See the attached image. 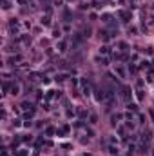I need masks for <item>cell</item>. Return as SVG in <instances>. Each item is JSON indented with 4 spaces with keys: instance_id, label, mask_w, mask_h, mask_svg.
Wrapping results in <instances>:
<instances>
[{
    "instance_id": "obj_1",
    "label": "cell",
    "mask_w": 154,
    "mask_h": 156,
    "mask_svg": "<svg viewBox=\"0 0 154 156\" xmlns=\"http://www.w3.org/2000/svg\"><path fill=\"white\" fill-rule=\"evenodd\" d=\"M114 102H116V94L112 93V89H103V98H102V104H103L107 109H111V107L114 105Z\"/></svg>"
},
{
    "instance_id": "obj_2",
    "label": "cell",
    "mask_w": 154,
    "mask_h": 156,
    "mask_svg": "<svg viewBox=\"0 0 154 156\" xmlns=\"http://www.w3.org/2000/svg\"><path fill=\"white\" fill-rule=\"evenodd\" d=\"M116 33H118V31H109V29H100V31H98V35H100V38H102V42H109Z\"/></svg>"
},
{
    "instance_id": "obj_3",
    "label": "cell",
    "mask_w": 154,
    "mask_h": 156,
    "mask_svg": "<svg viewBox=\"0 0 154 156\" xmlns=\"http://www.w3.org/2000/svg\"><path fill=\"white\" fill-rule=\"evenodd\" d=\"M80 85H82V93H84L85 96H89V94H91V85H89V80H87L85 76L80 80Z\"/></svg>"
},
{
    "instance_id": "obj_4",
    "label": "cell",
    "mask_w": 154,
    "mask_h": 156,
    "mask_svg": "<svg viewBox=\"0 0 154 156\" xmlns=\"http://www.w3.org/2000/svg\"><path fill=\"white\" fill-rule=\"evenodd\" d=\"M84 35L82 33H74L73 35V47H78V46H82V42H84Z\"/></svg>"
},
{
    "instance_id": "obj_5",
    "label": "cell",
    "mask_w": 154,
    "mask_h": 156,
    "mask_svg": "<svg viewBox=\"0 0 154 156\" xmlns=\"http://www.w3.org/2000/svg\"><path fill=\"white\" fill-rule=\"evenodd\" d=\"M118 16L122 18V22H129L131 20V11H127V9H122V11H118Z\"/></svg>"
},
{
    "instance_id": "obj_6",
    "label": "cell",
    "mask_w": 154,
    "mask_h": 156,
    "mask_svg": "<svg viewBox=\"0 0 154 156\" xmlns=\"http://www.w3.org/2000/svg\"><path fill=\"white\" fill-rule=\"evenodd\" d=\"M120 96L123 100H129V96H131V89L125 87V85H120Z\"/></svg>"
},
{
    "instance_id": "obj_7",
    "label": "cell",
    "mask_w": 154,
    "mask_h": 156,
    "mask_svg": "<svg viewBox=\"0 0 154 156\" xmlns=\"http://www.w3.org/2000/svg\"><path fill=\"white\" fill-rule=\"evenodd\" d=\"M114 73H116L120 78H125V76H127V71H125V67H123V65H120V64H116V67H114Z\"/></svg>"
},
{
    "instance_id": "obj_8",
    "label": "cell",
    "mask_w": 154,
    "mask_h": 156,
    "mask_svg": "<svg viewBox=\"0 0 154 156\" xmlns=\"http://www.w3.org/2000/svg\"><path fill=\"white\" fill-rule=\"evenodd\" d=\"M76 114H78V118H80V120H85L87 116H89V111L84 109V107H78V109H76Z\"/></svg>"
},
{
    "instance_id": "obj_9",
    "label": "cell",
    "mask_w": 154,
    "mask_h": 156,
    "mask_svg": "<svg viewBox=\"0 0 154 156\" xmlns=\"http://www.w3.org/2000/svg\"><path fill=\"white\" fill-rule=\"evenodd\" d=\"M69 131H71V125H69V124H65V125H62L58 131H56V132H58V136H67V134H69Z\"/></svg>"
},
{
    "instance_id": "obj_10",
    "label": "cell",
    "mask_w": 154,
    "mask_h": 156,
    "mask_svg": "<svg viewBox=\"0 0 154 156\" xmlns=\"http://www.w3.org/2000/svg\"><path fill=\"white\" fill-rule=\"evenodd\" d=\"M18 27H20V22H18L16 18H11V20H9V29L16 33V31H18Z\"/></svg>"
},
{
    "instance_id": "obj_11",
    "label": "cell",
    "mask_w": 154,
    "mask_h": 156,
    "mask_svg": "<svg viewBox=\"0 0 154 156\" xmlns=\"http://www.w3.org/2000/svg\"><path fill=\"white\" fill-rule=\"evenodd\" d=\"M53 98H60V91H47L45 100H53Z\"/></svg>"
},
{
    "instance_id": "obj_12",
    "label": "cell",
    "mask_w": 154,
    "mask_h": 156,
    "mask_svg": "<svg viewBox=\"0 0 154 156\" xmlns=\"http://www.w3.org/2000/svg\"><path fill=\"white\" fill-rule=\"evenodd\" d=\"M67 78H69L67 73H58V74L54 76V80H56V82H64V80H67Z\"/></svg>"
},
{
    "instance_id": "obj_13",
    "label": "cell",
    "mask_w": 154,
    "mask_h": 156,
    "mask_svg": "<svg viewBox=\"0 0 154 156\" xmlns=\"http://www.w3.org/2000/svg\"><path fill=\"white\" fill-rule=\"evenodd\" d=\"M56 49H58L60 53H64V51L67 49V42H65V40H60L58 44H56Z\"/></svg>"
},
{
    "instance_id": "obj_14",
    "label": "cell",
    "mask_w": 154,
    "mask_h": 156,
    "mask_svg": "<svg viewBox=\"0 0 154 156\" xmlns=\"http://www.w3.org/2000/svg\"><path fill=\"white\" fill-rule=\"evenodd\" d=\"M18 62H22V56H20V54H15V56L9 58V64H11V65H15V64H18Z\"/></svg>"
},
{
    "instance_id": "obj_15",
    "label": "cell",
    "mask_w": 154,
    "mask_h": 156,
    "mask_svg": "<svg viewBox=\"0 0 154 156\" xmlns=\"http://www.w3.org/2000/svg\"><path fill=\"white\" fill-rule=\"evenodd\" d=\"M122 118H123L122 114H112V116H111V124H112V125H116V124H118Z\"/></svg>"
},
{
    "instance_id": "obj_16",
    "label": "cell",
    "mask_w": 154,
    "mask_h": 156,
    "mask_svg": "<svg viewBox=\"0 0 154 156\" xmlns=\"http://www.w3.org/2000/svg\"><path fill=\"white\" fill-rule=\"evenodd\" d=\"M40 24H42V26H51V16H49V15L42 16V18H40Z\"/></svg>"
},
{
    "instance_id": "obj_17",
    "label": "cell",
    "mask_w": 154,
    "mask_h": 156,
    "mask_svg": "<svg viewBox=\"0 0 154 156\" xmlns=\"http://www.w3.org/2000/svg\"><path fill=\"white\" fill-rule=\"evenodd\" d=\"M11 94H20V85L18 84H11Z\"/></svg>"
},
{
    "instance_id": "obj_18",
    "label": "cell",
    "mask_w": 154,
    "mask_h": 156,
    "mask_svg": "<svg viewBox=\"0 0 154 156\" xmlns=\"http://www.w3.org/2000/svg\"><path fill=\"white\" fill-rule=\"evenodd\" d=\"M109 53H111V47H109V46H102V47H100V54L105 56V54H109Z\"/></svg>"
},
{
    "instance_id": "obj_19",
    "label": "cell",
    "mask_w": 154,
    "mask_h": 156,
    "mask_svg": "<svg viewBox=\"0 0 154 156\" xmlns=\"http://www.w3.org/2000/svg\"><path fill=\"white\" fill-rule=\"evenodd\" d=\"M109 152H111L112 156H116V154H118V145H111V143H109Z\"/></svg>"
},
{
    "instance_id": "obj_20",
    "label": "cell",
    "mask_w": 154,
    "mask_h": 156,
    "mask_svg": "<svg viewBox=\"0 0 154 156\" xmlns=\"http://www.w3.org/2000/svg\"><path fill=\"white\" fill-rule=\"evenodd\" d=\"M91 6H92V7H94V9H100V7H102V6H103V4H102V2H100V0H92V2H91Z\"/></svg>"
},
{
    "instance_id": "obj_21",
    "label": "cell",
    "mask_w": 154,
    "mask_h": 156,
    "mask_svg": "<svg viewBox=\"0 0 154 156\" xmlns=\"http://www.w3.org/2000/svg\"><path fill=\"white\" fill-rule=\"evenodd\" d=\"M89 124H98V116H96V114H89Z\"/></svg>"
},
{
    "instance_id": "obj_22",
    "label": "cell",
    "mask_w": 154,
    "mask_h": 156,
    "mask_svg": "<svg viewBox=\"0 0 154 156\" xmlns=\"http://www.w3.org/2000/svg\"><path fill=\"white\" fill-rule=\"evenodd\" d=\"M140 67H141V69H143V67H145V69H150V62H149V60H141V62H140Z\"/></svg>"
},
{
    "instance_id": "obj_23",
    "label": "cell",
    "mask_w": 154,
    "mask_h": 156,
    "mask_svg": "<svg viewBox=\"0 0 154 156\" xmlns=\"http://www.w3.org/2000/svg\"><path fill=\"white\" fill-rule=\"evenodd\" d=\"M96 62H102V65H107V64H109V60H107L105 56H102V58H100V56H96Z\"/></svg>"
},
{
    "instance_id": "obj_24",
    "label": "cell",
    "mask_w": 154,
    "mask_h": 156,
    "mask_svg": "<svg viewBox=\"0 0 154 156\" xmlns=\"http://www.w3.org/2000/svg\"><path fill=\"white\" fill-rule=\"evenodd\" d=\"M136 98H138L140 102H141V100L145 98V96H143V91H141V89H138V91H136Z\"/></svg>"
},
{
    "instance_id": "obj_25",
    "label": "cell",
    "mask_w": 154,
    "mask_h": 156,
    "mask_svg": "<svg viewBox=\"0 0 154 156\" xmlns=\"http://www.w3.org/2000/svg\"><path fill=\"white\" fill-rule=\"evenodd\" d=\"M109 143H111V145H118V138H116V136H111V138H109Z\"/></svg>"
},
{
    "instance_id": "obj_26",
    "label": "cell",
    "mask_w": 154,
    "mask_h": 156,
    "mask_svg": "<svg viewBox=\"0 0 154 156\" xmlns=\"http://www.w3.org/2000/svg\"><path fill=\"white\" fill-rule=\"evenodd\" d=\"M54 134V127H47L45 129V136H53Z\"/></svg>"
},
{
    "instance_id": "obj_27",
    "label": "cell",
    "mask_w": 154,
    "mask_h": 156,
    "mask_svg": "<svg viewBox=\"0 0 154 156\" xmlns=\"http://www.w3.org/2000/svg\"><path fill=\"white\" fill-rule=\"evenodd\" d=\"M127 109L129 111H138V105L136 104H127Z\"/></svg>"
},
{
    "instance_id": "obj_28",
    "label": "cell",
    "mask_w": 154,
    "mask_h": 156,
    "mask_svg": "<svg viewBox=\"0 0 154 156\" xmlns=\"http://www.w3.org/2000/svg\"><path fill=\"white\" fill-rule=\"evenodd\" d=\"M2 7L4 9H9L11 7V2H9V0H2Z\"/></svg>"
},
{
    "instance_id": "obj_29",
    "label": "cell",
    "mask_w": 154,
    "mask_h": 156,
    "mask_svg": "<svg viewBox=\"0 0 154 156\" xmlns=\"http://www.w3.org/2000/svg\"><path fill=\"white\" fill-rule=\"evenodd\" d=\"M20 107H22V109H26V111H27V109H29V107H31V109H33V105H31V104H29V102H22V105H20Z\"/></svg>"
},
{
    "instance_id": "obj_30",
    "label": "cell",
    "mask_w": 154,
    "mask_h": 156,
    "mask_svg": "<svg viewBox=\"0 0 154 156\" xmlns=\"http://www.w3.org/2000/svg\"><path fill=\"white\" fill-rule=\"evenodd\" d=\"M118 47H120V51H127V44H125V42H120Z\"/></svg>"
},
{
    "instance_id": "obj_31",
    "label": "cell",
    "mask_w": 154,
    "mask_h": 156,
    "mask_svg": "<svg viewBox=\"0 0 154 156\" xmlns=\"http://www.w3.org/2000/svg\"><path fill=\"white\" fill-rule=\"evenodd\" d=\"M60 35H62V33H60V29H54V31H53V36H54V38H58Z\"/></svg>"
},
{
    "instance_id": "obj_32",
    "label": "cell",
    "mask_w": 154,
    "mask_h": 156,
    "mask_svg": "<svg viewBox=\"0 0 154 156\" xmlns=\"http://www.w3.org/2000/svg\"><path fill=\"white\" fill-rule=\"evenodd\" d=\"M127 129H134V122H132V120L127 122Z\"/></svg>"
},
{
    "instance_id": "obj_33",
    "label": "cell",
    "mask_w": 154,
    "mask_h": 156,
    "mask_svg": "<svg viewBox=\"0 0 154 156\" xmlns=\"http://www.w3.org/2000/svg\"><path fill=\"white\" fill-rule=\"evenodd\" d=\"M13 125H15V127H20L22 122H20V120H13Z\"/></svg>"
},
{
    "instance_id": "obj_34",
    "label": "cell",
    "mask_w": 154,
    "mask_h": 156,
    "mask_svg": "<svg viewBox=\"0 0 154 156\" xmlns=\"http://www.w3.org/2000/svg\"><path fill=\"white\" fill-rule=\"evenodd\" d=\"M16 156H27V151H18Z\"/></svg>"
},
{
    "instance_id": "obj_35",
    "label": "cell",
    "mask_w": 154,
    "mask_h": 156,
    "mask_svg": "<svg viewBox=\"0 0 154 156\" xmlns=\"http://www.w3.org/2000/svg\"><path fill=\"white\" fill-rule=\"evenodd\" d=\"M145 53H147V54H154V49H152V47H147Z\"/></svg>"
},
{
    "instance_id": "obj_36",
    "label": "cell",
    "mask_w": 154,
    "mask_h": 156,
    "mask_svg": "<svg viewBox=\"0 0 154 156\" xmlns=\"http://www.w3.org/2000/svg\"><path fill=\"white\" fill-rule=\"evenodd\" d=\"M33 138H31V136H22V142H31Z\"/></svg>"
},
{
    "instance_id": "obj_37",
    "label": "cell",
    "mask_w": 154,
    "mask_h": 156,
    "mask_svg": "<svg viewBox=\"0 0 154 156\" xmlns=\"http://www.w3.org/2000/svg\"><path fill=\"white\" fill-rule=\"evenodd\" d=\"M118 132L123 136V134H125V127H118Z\"/></svg>"
},
{
    "instance_id": "obj_38",
    "label": "cell",
    "mask_w": 154,
    "mask_h": 156,
    "mask_svg": "<svg viewBox=\"0 0 154 156\" xmlns=\"http://www.w3.org/2000/svg\"><path fill=\"white\" fill-rule=\"evenodd\" d=\"M138 118H140V124H145V116H143V114H140Z\"/></svg>"
},
{
    "instance_id": "obj_39",
    "label": "cell",
    "mask_w": 154,
    "mask_h": 156,
    "mask_svg": "<svg viewBox=\"0 0 154 156\" xmlns=\"http://www.w3.org/2000/svg\"><path fill=\"white\" fill-rule=\"evenodd\" d=\"M87 7H89V6H87L85 2H82V4H80V9H87Z\"/></svg>"
},
{
    "instance_id": "obj_40",
    "label": "cell",
    "mask_w": 154,
    "mask_h": 156,
    "mask_svg": "<svg viewBox=\"0 0 154 156\" xmlns=\"http://www.w3.org/2000/svg\"><path fill=\"white\" fill-rule=\"evenodd\" d=\"M150 116H152V120H154V109H152V111H150Z\"/></svg>"
},
{
    "instance_id": "obj_41",
    "label": "cell",
    "mask_w": 154,
    "mask_h": 156,
    "mask_svg": "<svg viewBox=\"0 0 154 156\" xmlns=\"http://www.w3.org/2000/svg\"><path fill=\"white\" fill-rule=\"evenodd\" d=\"M2 156H9V154H7V151H4V152H2Z\"/></svg>"
},
{
    "instance_id": "obj_42",
    "label": "cell",
    "mask_w": 154,
    "mask_h": 156,
    "mask_svg": "<svg viewBox=\"0 0 154 156\" xmlns=\"http://www.w3.org/2000/svg\"><path fill=\"white\" fill-rule=\"evenodd\" d=\"M67 2H73V0H67Z\"/></svg>"
},
{
    "instance_id": "obj_43",
    "label": "cell",
    "mask_w": 154,
    "mask_h": 156,
    "mask_svg": "<svg viewBox=\"0 0 154 156\" xmlns=\"http://www.w3.org/2000/svg\"><path fill=\"white\" fill-rule=\"evenodd\" d=\"M134 2H136V0H134Z\"/></svg>"
}]
</instances>
